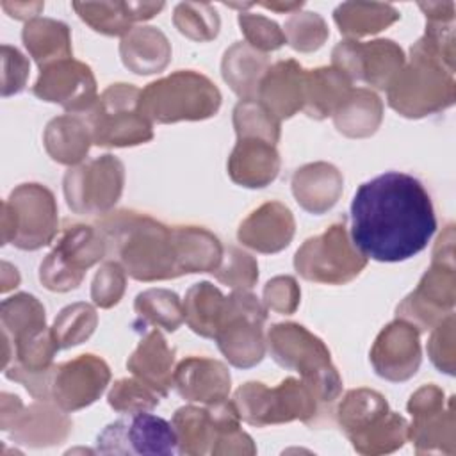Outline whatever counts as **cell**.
Returning <instances> with one entry per match:
<instances>
[{"instance_id":"6da1fadb","label":"cell","mask_w":456,"mask_h":456,"mask_svg":"<svg viewBox=\"0 0 456 456\" xmlns=\"http://www.w3.org/2000/svg\"><path fill=\"white\" fill-rule=\"evenodd\" d=\"M351 242L376 262L419 255L436 232L431 196L408 173L387 171L363 182L351 201Z\"/></svg>"},{"instance_id":"7a4b0ae2","label":"cell","mask_w":456,"mask_h":456,"mask_svg":"<svg viewBox=\"0 0 456 456\" xmlns=\"http://www.w3.org/2000/svg\"><path fill=\"white\" fill-rule=\"evenodd\" d=\"M107 249L119 258L125 271L142 281L180 276L173 228L137 212H116L103 219Z\"/></svg>"},{"instance_id":"3957f363","label":"cell","mask_w":456,"mask_h":456,"mask_svg":"<svg viewBox=\"0 0 456 456\" xmlns=\"http://www.w3.org/2000/svg\"><path fill=\"white\" fill-rule=\"evenodd\" d=\"M219 105L221 93L216 84L191 69L148 84L139 100L141 112L157 123L205 119L214 116Z\"/></svg>"},{"instance_id":"277c9868","label":"cell","mask_w":456,"mask_h":456,"mask_svg":"<svg viewBox=\"0 0 456 456\" xmlns=\"http://www.w3.org/2000/svg\"><path fill=\"white\" fill-rule=\"evenodd\" d=\"M269 351L281 367L301 372L319 403L330 404L337 399L342 381L321 338L294 322L274 324L269 330Z\"/></svg>"},{"instance_id":"5b68a950","label":"cell","mask_w":456,"mask_h":456,"mask_svg":"<svg viewBox=\"0 0 456 456\" xmlns=\"http://www.w3.org/2000/svg\"><path fill=\"white\" fill-rule=\"evenodd\" d=\"M141 91L132 84H112L80 116L96 146H134L153 137L150 119L139 107Z\"/></svg>"},{"instance_id":"8992f818","label":"cell","mask_w":456,"mask_h":456,"mask_svg":"<svg viewBox=\"0 0 456 456\" xmlns=\"http://www.w3.org/2000/svg\"><path fill=\"white\" fill-rule=\"evenodd\" d=\"M53 194L39 183H21L2 203V240L20 249H39L57 233Z\"/></svg>"},{"instance_id":"52a82bcc","label":"cell","mask_w":456,"mask_h":456,"mask_svg":"<svg viewBox=\"0 0 456 456\" xmlns=\"http://www.w3.org/2000/svg\"><path fill=\"white\" fill-rule=\"evenodd\" d=\"M233 406L242 420L262 428L290 420L310 422L317 415L319 401L312 388L301 379L287 378L276 388L249 381L233 397Z\"/></svg>"},{"instance_id":"ba28073f","label":"cell","mask_w":456,"mask_h":456,"mask_svg":"<svg viewBox=\"0 0 456 456\" xmlns=\"http://www.w3.org/2000/svg\"><path fill=\"white\" fill-rule=\"evenodd\" d=\"M267 314L256 296L235 290L224 299L216 331L221 353L235 367H251L264 358L262 324Z\"/></svg>"},{"instance_id":"9c48e42d","label":"cell","mask_w":456,"mask_h":456,"mask_svg":"<svg viewBox=\"0 0 456 456\" xmlns=\"http://www.w3.org/2000/svg\"><path fill=\"white\" fill-rule=\"evenodd\" d=\"M107 253V242L100 230L86 224L68 226L53 251L41 262L39 281L55 292L77 289L87 267Z\"/></svg>"},{"instance_id":"30bf717a","label":"cell","mask_w":456,"mask_h":456,"mask_svg":"<svg viewBox=\"0 0 456 456\" xmlns=\"http://www.w3.org/2000/svg\"><path fill=\"white\" fill-rule=\"evenodd\" d=\"M365 262V256L349 242L346 226L333 224L297 249L294 267L310 281L346 283L360 274Z\"/></svg>"},{"instance_id":"8fae6325","label":"cell","mask_w":456,"mask_h":456,"mask_svg":"<svg viewBox=\"0 0 456 456\" xmlns=\"http://www.w3.org/2000/svg\"><path fill=\"white\" fill-rule=\"evenodd\" d=\"M96 451L100 454L171 456L178 452V438L166 419L137 411L105 426L96 438Z\"/></svg>"},{"instance_id":"7c38bea8","label":"cell","mask_w":456,"mask_h":456,"mask_svg":"<svg viewBox=\"0 0 456 456\" xmlns=\"http://www.w3.org/2000/svg\"><path fill=\"white\" fill-rule=\"evenodd\" d=\"M123 164L112 155L91 159L64 175V196L77 214H103L123 191Z\"/></svg>"},{"instance_id":"4fadbf2b","label":"cell","mask_w":456,"mask_h":456,"mask_svg":"<svg viewBox=\"0 0 456 456\" xmlns=\"http://www.w3.org/2000/svg\"><path fill=\"white\" fill-rule=\"evenodd\" d=\"M50 401L34 403L23 408L18 395L2 392V431H9L16 444L28 447H50L66 440L71 431V420L64 410Z\"/></svg>"},{"instance_id":"5bb4252c","label":"cell","mask_w":456,"mask_h":456,"mask_svg":"<svg viewBox=\"0 0 456 456\" xmlns=\"http://www.w3.org/2000/svg\"><path fill=\"white\" fill-rule=\"evenodd\" d=\"M110 372L107 363L94 354L53 365L50 370V401L64 411L80 410L94 403L109 383Z\"/></svg>"},{"instance_id":"9a60e30c","label":"cell","mask_w":456,"mask_h":456,"mask_svg":"<svg viewBox=\"0 0 456 456\" xmlns=\"http://www.w3.org/2000/svg\"><path fill=\"white\" fill-rule=\"evenodd\" d=\"M239 420L233 403L226 401L208 404V408H178L171 420L178 438V452L191 456L212 454L223 431L239 426Z\"/></svg>"},{"instance_id":"2e32d148","label":"cell","mask_w":456,"mask_h":456,"mask_svg":"<svg viewBox=\"0 0 456 456\" xmlns=\"http://www.w3.org/2000/svg\"><path fill=\"white\" fill-rule=\"evenodd\" d=\"M32 93L62 105L68 114H82L96 102V82L89 66L69 57L41 68Z\"/></svg>"},{"instance_id":"e0dca14e","label":"cell","mask_w":456,"mask_h":456,"mask_svg":"<svg viewBox=\"0 0 456 456\" xmlns=\"http://www.w3.org/2000/svg\"><path fill=\"white\" fill-rule=\"evenodd\" d=\"M403 52L394 41H370L360 45L356 41H344L333 50L335 68L342 69L349 78L365 80L370 86L385 89L401 71Z\"/></svg>"},{"instance_id":"ac0fdd59","label":"cell","mask_w":456,"mask_h":456,"mask_svg":"<svg viewBox=\"0 0 456 456\" xmlns=\"http://www.w3.org/2000/svg\"><path fill=\"white\" fill-rule=\"evenodd\" d=\"M408 411L413 417L408 436L417 452H454L452 410L442 415V392L438 388L424 387L417 390L408 403Z\"/></svg>"},{"instance_id":"d6986e66","label":"cell","mask_w":456,"mask_h":456,"mask_svg":"<svg viewBox=\"0 0 456 456\" xmlns=\"http://www.w3.org/2000/svg\"><path fill=\"white\" fill-rule=\"evenodd\" d=\"M370 362L385 379L403 381L413 376L420 362V347L413 326L403 321L388 324L374 342Z\"/></svg>"},{"instance_id":"ffe728a7","label":"cell","mask_w":456,"mask_h":456,"mask_svg":"<svg viewBox=\"0 0 456 456\" xmlns=\"http://www.w3.org/2000/svg\"><path fill=\"white\" fill-rule=\"evenodd\" d=\"M173 381L182 397L205 403L207 406L226 401L230 392L226 367L210 358H187L180 362Z\"/></svg>"},{"instance_id":"44dd1931","label":"cell","mask_w":456,"mask_h":456,"mask_svg":"<svg viewBox=\"0 0 456 456\" xmlns=\"http://www.w3.org/2000/svg\"><path fill=\"white\" fill-rule=\"evenodd\" d=\"M237 235L242 244L260 253H276L289 246L294 235V217L285 205L271 201L244 219Z\"/></svg>"},{"instance_id":"7402d4cb","label":"cell","mask_w":456,"mask_h":456,"mask_svg":"<svg viewBox=\"0 0 456 456\" xmlns=\"http://www.w3.org/2000/svg\"><path fill=\"white\" fill-rule=\"evenodd\" d=\"M260 103L278 119L290 118L305 103V71L296 61L269 68L258 84Z\"/></svg>"},{"instance_id":"603a6c76","label":"cell","mask_w":456,"mask_h":456,"mask_svg":"<svg viewBox=\"0 0 456 456\" xmlns=\"http://www.w3.org/2000/svg\"><path fill=\"white\" fill-rule=\"evenodd\" d=\"M280 169V157L273 142L258 137H242L228 160L233 182L244 187H265Z\"/></svg>"},{"instance_id":"cb8c5ba5","label":"cell","mask_w":456,"mask_h":456,"mask_svg":"<svg viewBox=\"0 0 456 456\" xmlns=\"http://www.w3.org/2000/svg\"><path fill=\"white\" fill-rule=\"evenodd\" d=\"M342 191V176L331 164L315 162L299 167L292 176L296 201L312 214L331 208Z\"/></svg>"},{"instance_id":"d4e9b609","label":"cell","mask_w":456,"mask_h":456,"mask_svg":"<svg viewBox=\"0 0 456 456\" xmlns=\"http://www.w3.org/2000/svg\"><path fill=\"white\" fill-rule=\"evenodd\" d=\"M175 360V349H171L159 330H151L141 338L137 349L128 358L126 367L146 385L157 390L162 397L167 394L173 376L171 367Z\"/></svg>"},{"instance_id":"484cf974","label":"cell","mask_w":456,"mask_h":456,"mask_svg":"<svg viewBox=\"0 0 456 456\" xmlns=\"http://www.w3.org/2000/svg\"><path fill=\"white\" fill-rule=\"evenodd\" d=\"M351 78L338 68H319L305 73L303 110L322 119L335 114L351 93Z\"/></svg>"},{"instance_id":"4316f807","label":"cell","mask_w":456,"mask_h":456,"mask_svg":"<svg viewBox=\"0 0 456 456\" xmlns=\"http://www.w3.org/2000/svg\"><path fill=\"white\" fill-rule=\"evenodd\" d=\"M180 273H214L223 258V249L216 235L198 226L173 228Z\"/></svg>"},{"instance_id":"83f0119b","label":"cell","mask_w":456,"mask_h":456,"mask_svg":"<svg viewBox=\"0 0 456 456\" xmlns=\"http://www.w3.org/2000/svg\"><path fill=\"white\" fill-rule=\"evenodd\" d=\"M89 142H93L89 126L77 114L55 118L46 125L45 148L61 164H78L86 157Z\"/></svg>"},{"instance_id":"f1b7e54d","label":"cell","mask_w":456,"mask_h":456,"mask_svg":"<svg viewBox=\"0 0 456 456\" xmlns=\"http://www.w3.org/2000/svg\"><path fill=\"white\" fill-rule=\"evenodd\" d=\"M169 53L166 36L153 27L135 28L121 41L123 62L137 75L160 71L167 64Z\"/></svg>"},{"instance_id":"f546056e","label":"cell","mask_w":456,"mask_h":456,"mask_svg":"<svg viewBox=\"0 0 456 456\" xmlns=\"http://www.w3.org/2000/svg\"><path fill=\"white\" fill-rule=\"evenodd\" d=\"M267 55L237 43L224 53L223 77L242 100H256L258 84L267 71Z\"/></svg>"},{"instance_id":"4dcf8cb0","label":"cell","mask_w":456,"mask_h":456,"mask_svg":"<svg viewBox=\"0 0 456 456\" xmlns=\"http://www.w3.org/2000/svg\"><path fill=\"white\" fill-rule=\"evenodd\" d=\"M21 37L28 53L37 62L39 69L57 61L71 57L69 30L61 21L34 18L27 21Z\"/></svg>"},{"instance_id":"1f68e13d","label":"cell","mask_w":456,"mask_h":456,"mask_svg":"<svg viewBox=\"0 0 456 456\" xmlns=\"http://www.w3.org/2000/svg\"><path fill=\"white\" fill-rule=\"evenodd\" d=\"M335 125L349 137H365L376 132L381 121V102L379 98L367 91H351L346 102L337 109Z\"/></svg>"},{"instance_id":"d6a6232c","label":"cell","mask_w":456,"mask_h":456,"mask_svg":"<svg viewBox=\"0 0 456 456\" xmlns=\"http://www.w3.org/2000/svg\"><path fill=\"white\" fill-rule=\"evenodd\" d=\"M224 296L208 281L189 289L183 303V319L191 330L201 337L214 338L224 308Z\"/></svg>"},{"instance_id":"836d02e7","label":"cell","mask_w":456,"mask_h":456,"mask_svg":"<svg viewBox=\"0 0 456 456\" xmlns=\"http://www.w3.org/2000/svg\"><path fill=\"white\" fill-rule=\"evenodd\" d=\"M408 438V424L404 417L387 411L365 429L349 436L353 449L360 454L392 452L404 445Z\"/></svg>"},{"instance_id":"e575fe53","label":"cell","mask_w":456,"mask_h":456,"mask_svg":"<svg viewBox=\"0 0 456 456\" xmlns=\"http://www.w3.org/2000/svg\"><path fill=\"white\" fill-rule=\"evenodd\" d=\"M387 411L388 404L381 394L367 388L351 390L338 406V424L344 435L349 438L351 435L365 429Z\"/></svg>"},{"instance_id":"d590c367","label":"cell","mask_w":456,"mask_h":456,"mask_svg":"<svg viewBox=\"0 0 456 456\" xmlns=\"http://www.w3.org/2000/svg\"><path fill=\"white\" fill-rule=\"evenodd\" d=\"M135 312L142 324H157L175 331L183 321V306L175 292L166 289H150L135 297Z\"/></svg>"},{"instance_id":"8d00e7d4","label":"cell","mask_w":456,"mask_h":456,"mask_svg":"<svg viewBox=\"0 0 456 456\" xmlns=\"http://www.w3.org/2000/svg\"><path fill=\"white\" fill-rule=\"evenodd\" d=\"M0 317L4 333L11 340L45 326V308L30 294H16L4 299Z\"/></svg>"},{"instance_id":"74e56055","label":"cell","mask_w":456,"mask_h":456,"mask_svg":"<svg viewBox=\"0 0 456 456\" xmlns=\"http://www.w3.org/2000/svg\"><path fill=\"white\" fill-rule=\"evenodd\" d=\"M233 125L239 139L258 137L274 144L280 137V119L256 100H242L237 103Z\"/></svg>"},{"instance_id":"f35d334b","label":"cell","mask_w":456,"mask_h":456,"mask_svg":"<svg viewBox=\"0 0 456 456\" xmlns=\"http://www.w3.org/2000/svg\"><path fill=\"white\" fill-rule=\"evenodd\" d=\"M96 326V314L93 306L86 303H75L61 310L55 317L52 333L59 344V347L66 349L84 342Z\"/></svg>"},{"instance_id":"ab89813d","label":"cell","mask_w":456,"mask_h":456,"mask_svg":"<svg viewBox=\"0 0 456 456\" xmlns=\"http://www.w3.org/2000/svg\"><path fill=\"white\" fill-rule=\"evenodd\" d=\"M159 397L162 395L144 381L125 378L112 385V390L109 392V404L119 413H137L155 408L159 404Z\"/></svg>"},{"instance_id":"60d3db41","label":"cell","mask_w":456,"mask_h":456,"mask_svg":"<svg viewBox=\"0 0 456 456\" xmlns=\"http://www.w3.org/2000/svg\"><path fill=\"white\" fill-rule=\"evenodd\" d=\"M256 262L237 248H228L226 260L214 273L219 281L233 289H251L258 278Z\"/></svg>"},{"instance_id":"b9f144b4","label":"cell","mask_w":456,"mask_h":456,"mask_svg":"<svg viewBox=\"0 0 456 456\" xmlns=\"http://www.w3.org/2000/svg\"><path fill=\"white\" fill-rule=\"evenodd\" d=\"M123 290H125V274L119 264L116 262L103 264L93 281V289H91L93 301L102 308H109L119 301Z\"/></svg>"},{"instance_id":"7bdbcfd3","label":"cell","mask_w":456,"mask_h":456,"mask_svg":"<svg viewBox=\"0 0 456 456\" xmlns=\"http://www.w3.org/2000/svg\"><path fill=\"white\" fill-rule=\"evenodd\" d=\"M239 23L242 30L246 32L251 45L262 50H276L285 43V36L280 32L278 25L274 21H269L262 16H248L240 14Z\"/></svg>"},{"instance_id":"ee69618b","label":"cell","mask_w":456,"mask_h":456,"mask_svg":"<svg viewBox=\"0 0 456 456\" xmlns=\"http://www.w3.org/2000/svg\"><path fill=\"white\" fill-rule=\"evenodd\" d=\"M264 299L269 308L283 314H290L296 310L299 301V290L296 287L294 278L278 276L271 280L264 289Z\"/></svg>"},{"instance_id":"f6af8a7d","label":"cell","mask_w":456,"mask_h":456,"mask_svg":"<svg viewBox=\"0 0 456 456\" xmlns=\"http://www.w3.org/2000/svg\"><path fill=\"white\" fill-rule=\"evenodd\" d=\"M2 57H4L2 94L9 96V94L20 93L23 89L25 80L28 77V62L16 48H12L9 45L2 46Z\"/></svg>"}]
</instances>
